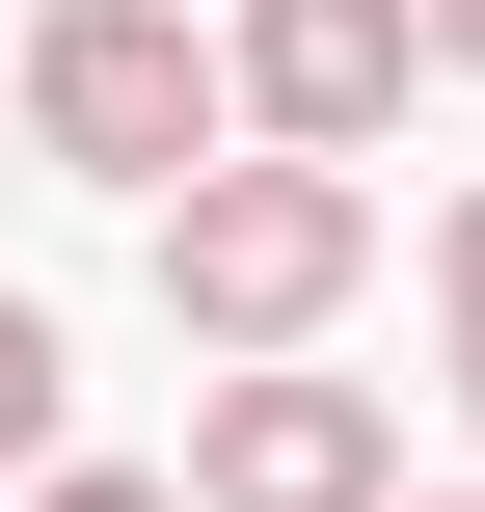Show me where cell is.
Segmentation results:
<instances>
[{"instance_id": "cell-1", "label": "cell", "mask_w": 485, "mask_h": 512, "mask_svg": "<svg viewBox=\"0 0 485 512\" xmlns=\"http://www.w3.org/2000/svg\"><path fill=\"white\" fill-rule=\"evenodd\" d=\"M162 216V324L189 351H324L351 297H378V162H270V135H216L189 189H135Z\"/></svg>"}, {"instance_id": "cell-2", "label": "cell", "mask_w": 485, "mask_h": 512, "mask_svg": "<svg viewBox=\"0 0 485 512\" xmlns=\"http://www.w3.org/2000/svg\"><path fill=\"white\" fill-rule=\"evenodd\" d=\"M0 135L81 162V189H189L243 135L216 108V0H54V27H0Z\"/></svg>"}, {"instance_id": "cell-3", "label": "cell", "mask_w": 485, "mask_h": 512, "mask_svg": "<svg viewBox=\"0 0 485 512\" xmlns=\"http://www.w3.org/2000/svg\"><path fill=\"white\" fill-rule=\"evenodd\" d=\"M162 486H189V512H378V486H405V405L324 378V351H216Z\"/></svg>"}, {"instance_id": "cell-4", "label": "cell", "mask_w": 485, "mask_h": 512, "mask_svg": "<svg viewBox=\"0 0 485 512\" xmlns=\"http://www.w3.org/2000/svg\"><path fill=\"white\" fill-rule=\"evenodd\" d=\"M405 81H432V27H405V0H216V108H243L270 162H378V135H405Z\"/></svg>"}, {"instance_id": "cell-5", "label": "cell", "mask_w": 485, "mask_h": 512, "mask_svg": "<svg viewBox=\"0 0 485 512\" xmlns=\"http://www.w3.org/2000/svg\"><path fill=\"white\" fill-rule=\"evenodd\" d=\"M54 405H81V351H54V297H0V486L54 459Z\"/></svg>"}, {"instance_id": "cell-6", "label": "cell", "mask_w": 485, "mask_h": 512, "mask_svg": "<svg viewBox=\"0 0 485 512\" xmlns=\"http://www.w3.org/2000/svg\"><path fill=\"white\" fill-rule=\"evenodd\" d=\"M432 324H459V432H485V189L432 216Z\"/></svg>"}, {"instance_id": "cell-7", "label": "cell", "mask_w": 485, "mask_h": 512, "mask_svg": "<svg viewBox=\"0 0 485 512\" xmlns=\"http://www.w3.org/2000/svg\"><path fill=\"white\" fill-rule=\"evenodd\" d=\"M27 512H189L162 459H27Z\"/></svg>"}, {"instance_id": "cell-8", "label": "cell", "mask_w": 485, "mask_h": 512, "mask_svg": "<svg viewBox=\"0 0 485 512\" xmlns=\"http://www.w3.org/2000/svg\"><path fill=\"white\" fill-rule=\"evenodd\" d=\"M405 27H432V81H485V0H405Z\"/></svg>"}, {"instance_id": "cell-9", "label": "cell", "mask_w": 485, "mask_h": 512, "mask_svg": "<svg viewBox=\"0 0 485 512\" xmlns=\"http://www.w3.org/2000/svg\"><path fill=\"white\" fill-rule=\"evenodd\" d=\"M378 512H485V486H378Z\"/></svg>"}]
</instances>
